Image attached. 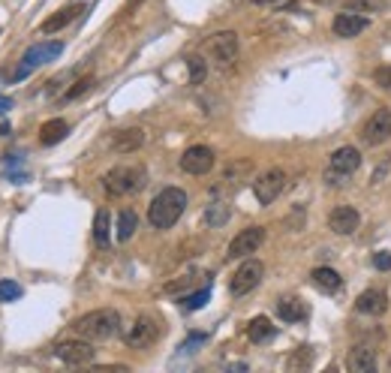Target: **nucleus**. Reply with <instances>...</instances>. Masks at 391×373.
Instances as JSON below:
<instances>
[{"instance_id":"nucleus-1","label":"nucleus","mask_w":391,"mask_h":373,"mask_svg":"<svg viewBox=\"0 0 391 373\" xmlns=\"http://www.w3.org/2000/svg\"><path fill=\"white\" fill-rule=\"evenodd\" d=\"M187 211V193L181 187H163L154 196V202L148 205V223L166 232L181 220V214Z\"/></svg>"},{"instance_id":"nucleus-2","label":"nucleus","mask_w":391,"mask_h":373,"mask_svg":"<svg viewBox=\"0 0 391 373\" xmlns=\"http://www.w3.org/2000/svg\"><path fill=\"white\" fill-rule=\"evenodd\" d=\"M76 335L91 340V343H102V340H111L118 337V331H121V313L111 310V307H102V310H91L85 316H78L73 322Z\"/></svg>"},{"instance_id":"nucleus-3","label":"nucleus","mask_w":391,"mask_h":373,"mask_svg":"<svg viewBox=\"0 0 391 373\" xmlns=\"http://www.w3.org/2000/svg\"><path fill=\"white\" fill-rule=\"evenodd\" d=\"M148 184V172L145 166L139 163H130V166H115V169L106 172L102 178V187H106L109 196H133L139 190H145Z\"/></svg>"},{"instance_id":"nucleus-4","label":"nucleus","mask_w":391,"mask_h":373,"mask_svg":"<svg viewBox=\"0 0 391 373\" xmlns=\"http://www.w3.org/2000/svg\"><path fill=\"white\" fill-rule=\"evenodd\" d=\"M358 166H361V154H358V148L343 145V148H337V150L331 154L328 169H325V181L337 187V184H343L346 178H353V174L358 172Z\"/></svg>"},{"instance_id":"nucleus-5","label":"nucleus","mask_w":391,"mask_h":373,"mask_svg":"<svg viewBox=\"0 0 391 373\" xmlns=\"http://www.w3.org/2000/svg\"><path fill=\"white\" fill-rule=\"evenodd\" d=\"M205 54H208L220 69L232 67L238 60V34L235 30H217V34H211L205 39Z\"/></svg>"},{"instance_id":"nucleus-6","label":"nucleus","mask_w":391,"mask_h":373,"mask_svg":"<svg viewBox=\"0 0 391 373\" xmlns=\"http://www.w3.org/2000/svg\"><path fill=\"white\" fill-rule=\"evenodd\" d=\"M63 54V43H39V45H30L25 52V58H21L19 69L12 73V82H21V78H27L34 69H39L43 63H49L54 58H60Z\"/></svg>"},{"instance_id":"nucleus-7","label":"nucleus","mask_w":391,"mask_h":373,"mask_svg":"<svg viewBox=\"0 0 391 373\" xmlns=\"http://www.w3.org/2000/svg\"><path fill=\"white\" fill-rule=\"evenodd\" d=\"M286 181H289V174L280 166H271L259 174L256 181H253V196H256L259 205H271L274 199H280V193L286 190Z\"/></svg>"},{"instance_id":"nucleus-8","label":"nucleus","mask_w":391,"mask_h":373,"mask_svg":"<svg viewBox=\"0 0 391 373\" xmlns=\"http://www.w3.org/2000/svg\"><path fill=\"white\" fill-rule=\"evenodd\" d=\"M262 277H265V265H262L259 259L247 256L241 265H238V271L232 274V280H229V295L241 298L247 292H253L262 283Z\"/></svg>"},{"instance_id":"nucleus-9","label":"nucleus","mask_w":391,"mask_h":373,"mask_svg":"<svg viewBox=\"0 0 391 373\" xmlns=\"http://www.w3.org/2000/svg\"><path fill=\"white\" fill-rule=\"evenodd\" d=\"M163 335V328H159V322L154 319V316H148V313H142L139 319H135L130 328H126V335H124V343L130 346V349H148V346H154L157 343V337Z\"/></svg>"},{"instance_id":"nucleus-10","label":"nucleus","mask_w":391,"mask_h":373,"mask_svg":"<svg viewBox=\"0 0 391 373\" xmlns=\"http://www.w3.org/2000/svg\"><path fill=\"white\" fill-rule=\"evenodd\" d=\"M54 355L69 364V368H85V364L93 361V355H97V349L91 346V340L78 337V340H60L58 346H54Z\"/></svg>"},{"instance_id":"nucleus-11","label":"nucleus","mask_w":391,"mask_h":373,"mask_svg":"<svg viewBox=\"0 0 391 373\" xmlns=\"http://www.w3.org/2000/svg\"><path fill=\"white\" fill-rule=\"evenodd\" d=\"M391 139V112L388 109H377L361 126V142L370 148H379Z\"/></svg>"},{"instance_id":"nucleus-12","label":"nucleus","mask_w":391,"mask_h":373,"mask_svg":"<svg viewBox=\"0 0 391 373\" xmlns=\"http://www.w3.org/2000/svg\"><path fill=\"white\" fill-rule=\"evenodd\" d=\"M262 241H265V229H262V226L241 229V232L232 238V244H229L226 259H247L250 253H256L262 247Z\"/></svg>"},{"instance_id":"nucleus-13","label":"nucleus","mask_w":391,"mask_h":373,"mask_svg":"<svg viewBox=\"0 0 391 373\" xmlns=\"http://www.w3.org/2000/svg\"><path fill=\"white\" fill-rule=\"evenodd\" d=\"M214 163H217V157H214V150L208 145H193L181 154V169L187 174H196V178L208 174L214 169Z\"/></svg>"},{"instance_id":"nucleus-14","label":"nucleus","mask_w":391,"mask_h":373,"mask_svg":"<svg viewBox=\"0 0 391 373\" xmlns=\"http://www.w3.org/2000/svg\"><path fill=\"white\" fill-rule=\"evenodd\" d=\"M145 145V130L142 126H124V130L111 133V150L115 154H135Z\"/></svg>"},{"instance_id":"nucleus-15","label":"nucleus","mask_w":391,"mask_h":373,"mask_svg":"<svg viewBox=\"0 0 391 373\" xmlns=\"http://www.w3.org/2000/svg\"><path fill=\"white\" fill-rule=\"evenodd\" d=\"M334 36H340V39H353L358 34H364L367 27H370V21L364 19V15H358V12H337L334 15Z\"/></svg>"},{"instance_id":"nucleus-16","label":"nucleus","mask_w":391,"mask_h":373,"mask_svg":"<svg viewBox=\"0 0 391 373\" xmlns=\"http://www.w3.org/2000/svg\"><path fill=\"white\" fill-rule=\"evenodd\" d=\"M358 226H361V214L349 208V205H340V208H334L328 214V229L334 235H353Z\"/></svg>"},{"instance_id":"nucleus-17","label":"nucleus","mask_w":391,"mask_h":373,"mask_svg":"<svg viewBox=\"0 0 391 373\" xmlns=\"http://www.w3.org/2000/svg\"><path fill=\"white\" fill-rule=\"evenodd\" d=\"M355 310L364 316H382L388 310V295L382 289H364L361 295L355 298Z\"/></svg>"},{"instance_id":"nucleus-18","label":"nucleus","mask_w":391,"mask_h":373,"mask_svg":"<svg viewBox=\"0 0 391 373\" xmlns=\"http://www.w3.org/2000/svg\"><path fill=\"white\" fill-rule=\"evenodd\" d=\"M346 368L353 370V373H373L379 368V361H377V352H373L370 346H364V343H358L349 349V355H346Z\"/></svg>"},{"instance_id":"nucleus-19","label":"nucleus","mask_w":391,"mask_h":373,"mask_svg":"<svg viewBox=\"0 0 391 373\" xmlns=\"http://www.w3.org/2000/svg\"><path fill=\"white\" fill-rule=\"evenodd\" d=\"M82 12H85V6L78 3V0H76V3H69V6H63L60 12H54L52 19L43 21V34H58V30H63L69 21H76Z\"/></svg>"},{"instance_id":"nucleus-20","label":"nucleus","mask_w":391,"mask_h":373,"mask_svg":"<svg viewBox=\"0 0 391 373\" xmlns=\"http://www.w3.org/2000/svg\"><path fill=\"white\" fill-rule=\"evenodd\" d=\"M67 133H69V124L63 117H52V121H45L39 126V145H45V148L58 145V142L67 139Z\"/></svg>"},{"instance_id":"nucleus-21","label":"nucleus","mask_w":391,"mask_h":373,"mask_svg":"<svg viewBox=\"0 0 391 373\" xmlns=\"http://www.w3.org/2000/svg\"><path fill=\"white\" fill-rule=\"evenodd\" d=\"M310 280H313V286L322 289V292H340V286H343V277L334 271V268H313Z\"/></svg>"},{"instance_id":"nucleus-22","label":"nucleus","mask_w":391,"mask_h":373,"mask_svg":"<svg viewBox=\"0 0 391 373\" xmlns=\"http://www.w3.org/2000/svg\"><path fill=\"white\" fill-rule=\"evenodd\" d=\"M274 335H277V328L271 325L268 316H256V319H250V325H247V337H250L253 343H268Z\"/></svg>"},{"instance_id":"nucleus-23","label":"nucleus","mask_w":391,"mask_h":373,"mask_svg":"<svg viewBox=\"0 0 391 373\" xmlns=\"http://www.w3.org/2000/svg\"><path fill=\"white\" fill-rule=\"evenodd\" d=\"M229 214H232V208H229V202L214 199V202L208 205V208H205V223H208L211 229H220V226H226Z\"/></svg>"},{"instance_id":"nucleus-24","label":"nucleus","mask_w":391,"mask_h":373,"mask_svg":"<svg viewBox=\"0 0 391 373\" xmlns=\"http://www.w3.org/2000/svg\"><path fill=\"white\" fill-rule=\"evenodd\" d=\"M304 304H301L298 298H280L277 301V316H280L283 322H298V319H304Z\"/></svg>"},{"instance_id":"nucleus-25","label":"nucleus","mask_w":391,"mask_h":373,"mask_svg":"<svg viewBox=\"0 0 391 373\" xmlns=\"http://www.w3.org/2000/svg\"><path fill=\"white\" fill-rule=\"evenodd\" d=\"M135 229H139V217H135V211L124 208L118 214V241H130L135 235Z\"/></svg>"},{"instance_id":"nucleus-26","label":"nucleus","mask_w":391,"mask_h":373,"mask_svg":"<svg viewBox=\"0 0 391 373\" xmlns=\"http://www.w3.org/2000/svg\"><path fill=\"white\" fill-rule=\"evenodd\" d=\"M109 229H111L109 211H97V217H93V241H97V247L109 244Z\"/></svg>"},{"instance_id":"nucleus-27","label":"nucleus","mask_w":391,"mask_h":373,"mask_svg":"<svg viewBox=\"0 0 391 373\" xmlns=\"http://www.w3.org/2000/svg\"><path fill=\"white\" fill-rule=\"evenodd\" d=\"M187 67H190V84H202L205 76H208V60L199 58V54H190Z\"/></svg>"},{"instance_id":"nucleus-28","label":"nucleus","mask_w":391,"mask_h":373,"mask_svg":"<svg viewBox=\"0 0 391 373\" xmlns=\"http://www.w3.org/2000/svg\"><path fill=\"white\" fill-rule=\"evenodd\" d=\"M382 6H386L382 0H343V10L358 12V15H361V12H379Z\"/></svg>"},{"instance_id":"nucleus-29","label":"nucleus","mask_w":391,"mask_h":373,"mask_svg":"<svg viewBox=\"0 0 391 373\" xmlns=\"http://www.w3.org/2000/svg\"><path fill=\"white\" fill-rule=\"evenodd\" d=\"M211 301V286H205V289H199V292H193V295H187L181 301V307L187 313H193V310H199V307H205Z\"/></svg>"},{"instance_id":"nucleus-30","label":"nucleus","mask_w":391,"mask_h":373,"mask_svg":"<svg viewBox=\"0 0 391 373\" xmlns=\"http://www.w3.org/2000/svg\"><path fill=\"white\" fill-rule=\"evenodd\" d=\"M21 292H25V289H21L15 280H0V301H3V304H10V301L21 298Z\"/></svg>"},{"instance_id":"nucleus-31","label":"nucleus","mask_w":391,"mask_h":373,"mask_svg":"<svg viewBox=\"0 0 391 373\" xmlns=\"http://www.w3.org/2000/svg\"><path fill=\"white\" fill-rule=\"evenodd\" d=\"M91 84H93V78H91V76L78 78V82H76L73 87H69L67 93H63V100H78V97H82V93H87V91H91Z\"/></svg>"},{"instance_id":"nucleus-32","label":"nucleus","mask_w":391,"mask_h":373,"mask_svg":"<svg viewBox=\"0 0 391 373\" xmlns=\"http://www.w3.org/2000/svg\"><path fill=\"white\" fill-rule=\"evenodd\" d=\"M193 280H196V274H183V277H178V280L166 283V292H169V295H175V292H183L187 286H193Z\"/></svg>"},{"instance_id":"nucleus-33","label":"nucleus","mask_w":391,"mask_h":373,"mask_svg":"<svg viewBox=\"0 0 391 373\" xmlns=\"http://www.w3.org/2000/svg\"><path fill=\"white\" fill-rule=\"evenodd\" d=\"M373 82H377L379 87H386V91H391V67H377V69H373Z\"/></svg>"},{"instance_id":"nucleus-34","label":"nucleus","mask_w":391,"mask_h":373,"mask_svg":"<svg viewBox=\"0 0 391 373\" xmlns=\"http://www.w3.org/2000/svg\"><path fill=\"white\" fill-rule=\"evenodd\" d=\"M373 265H377L379 271H391V253H388V250L377 253V256H373Z\"/></svg>"},{"instance_id":"nucleus-35","label":"nucleus","mask_w":391,"mask_h":373,"mask_svg":"<svg viewBox=\"0 0 391 373\" xmlns=\"http://www.w3.org/2000/svg\"><path fill=\"white\" fill-rule=\"evenodd\" d=\"M301 364H304V368L310 364V352H298V355H292V359H289V368H292V370L301 368Z\"/></svg>"},{"instance_id":"nucleus-36","label":"nucleus","mask_w":391,"mask_h":373,"mask_svg":"<svg viewBox=\"0 0 391 373\" xmlns=\"http://www.w3.org/2000/svg\"><path fill=\"white\" fill-rule=\"evenodd\" d=\"M388 166H391V163L386 160V163H382V166H379V169H377V172H373V178H370V184H379V181H382V178H386V174H388Z\"/></svg>"},{"instance_id":"nucleus-37","label":"nucleus","mask_w":391,"mask_h":373,"mask_svg":"<svg viewBox=\"0 0 391 373\" xmlns=\"http://www.w3.org/2000/svg\"><path fill=\"white\" fill-rule=\"evenodd\" d=\"M10 109H12V100L0 93V115H6V112H10Z\"/></svg>"},{"instance_id":"nucleus-38","label":"nucleus","mask_w":391,"mask_h":373,"mask_svg":"<svg viewBox=\"0 0 391 373\" xmlns=\"http://www.w3.org/2000/svg\"><path fill=\"white\" fill-rule=\"evenodd\" d=\"M139 3H142V0H130V3H126V6H124V12H133V10H135V6H139Z\"/></svg>"},{"instance_id":"nucleus-39","label":"nucleus","mask_w":391,"mask_h":373,"mask_svg":"<svg viewBox=\"0 0 391 373\" xmlns=\"http://www.w3.org/2000/svg\"><path fill=\"white\" fill-rule=\"evenodd\" d=\"M10 133H12L10 124H0V136H10Z\"/></svg>"},{"instance_id":"nucleus-40","label":"nucleus","mask_w":391,"mask_h":373,"mask_svg":"<svg viewBox=\"0 0 391 373\" xmlns=\"http://www.w3.org/2000/svg\"><path fill=\"white\" fill-rule=\"evenodd\" d=\"M253 3H259V6H271V3H280V0H253Z\"/></svg>"},{"instance_id":"nucleus-41","label":"nucleus","mask_w":391,"mask_h":373,"mask_svg":"<svg viewBox=\"0 0 391 373\" xmlns=\"http://www.w3.org/2000/svg\"><path fill=\"white\" fill-rule=\"evenodd\" d=\"M388 370H391V359H388Z\"/></svg>"}]
</instances>
